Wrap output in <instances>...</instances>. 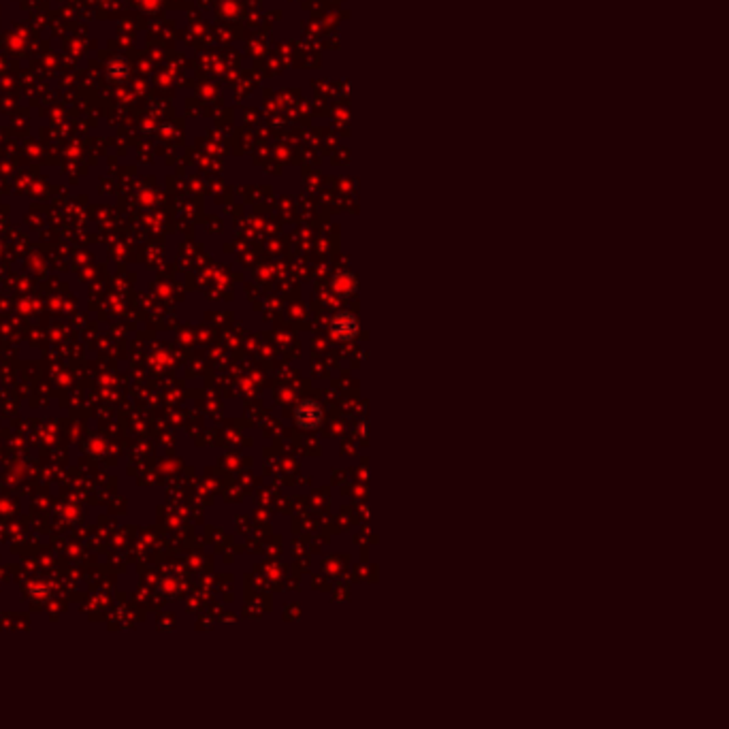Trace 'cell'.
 I'll list each match as a JSON object with an SVG mask.
<instances>
[{"label": "cell", "mask_w": 729, "mask_h": 729, "mask_svg": "<svg viewBox=\"0 0 729 729\" xmlns=\"http://www.w3.org/2000/svg\"><path fill=\"white\" fill-rule=\"evenodd\" d=\"M331 333L337 339H352L359 335V318L350 311H339L331 318Z\"/></svg>", "instance_id": "7a4b0ae2"}, {"label": "cell", "mask_w": 729, "mask_h": 729, "mask_svg": "<svg viewBox=\"0 0 729 729\" xmlns=\"http://www.w3.org/2000/svg\"><path fill=\"white\" fill-rule=\"evenodd\" d=\"M295 422L301 429H318L320 422H323V407L320 403L305 399L295 407Z\"/></svg>", "instance_id": "6da1fadb"}]
</instances>
